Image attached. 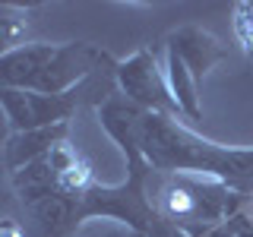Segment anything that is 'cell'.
<instances>
[{"mask_svg":"<svg viewBox=\"0 0 253 237\" xmlns=\"http://www.w3.org/2000/svg\"><path fill=\"white\" fill-rule=\"evenodd\" d=\"M136 142L146 161L158 174H196L225 184L241 199L253 202V149H231L206 139L196 130L168 114L142 111Z\"/></svg>","mask_w":253,"mask_h":237,"instance_id":"cell-1","label":"cell"},{"mask_svg":"<svg viewBox=\"0 0 253 237\" xmlns=\"http://www.w3.org/2000/svg\"><path fill=\"white\" fill-rule=\"evenodd\" d=\"M149 199L155 212L187 237H209L221 221L244 212L247 199L231 193L225 184L196 174H152Z\"/></svg>","mask_w":253,"mask_h":237,"instance_id":"cell-2","label":"cell"},{"mask_svg":"<svg viewBox=\"0 0 253 237\" xmlns=\"http://www.w3.org/2000/svg\"><path fill=\"white\" fill-rule=\"evenodd\" d=\"M114 82L124 98H130L136 108L152 111V114H168V117H184L180 108L174 105L165 70H158L155 51L139 47L126 60H114Z\"/></svg>","mask_w":253,"mask_h":237,"instance_id":"cell-3","label":"cell"},{"mask_svg":"<svg viewBox=\"0 0 253 237\" xmlns=\"http://www.w3.org/2000/svg\"><path fill=\"white\" fill-rule=\"evenodd\" d=\"M83 89L85 85H76L73 92H63V95H38V92H26V89H0V108H3L13 133L44 130V126L70 123V117L76 114Z\"/></svg>","mask_w":253,"mask_h":237,"instance_id":"cell-4","label":"cell"},{"mask_svg":"<svg viewBox=\"0 0 253 237\" xmlns=\"http://www.w3.org/2000/svg\"><path fill=\"white\" fill-rule=\"evenodd\" d=\"M165 47H171L180 60L187 63V70L193 73L196 82H203L215 63H221L228 57L225 44H218V38L212 32H206L200 26H180L165 35Z\"/></svg>","mask_w":253,"mask_h":237,"instance_id":"cell-5","label":"cell"},{"mask_svg":"<svg viewBox=\"0 0 253 237\" xmlns=\"http://www.w3.org/2000/svg\"><path fill=\"white\" fill-rule=\"evenodd\" d=\"M57 54V44L47 41H26L22 47L3 54L0 57V89H32L42 70L51 63V57Z\"/></svg>","mask_w":253,"mask_h":237,"instance_id":"cell-6","label":"cell"},{"mask_svg":"<svg viewBox=\"0 0 253 237\" xmlns=\"http://www.w3.org/2000/svg\"><path fill=\"white\" fill-rule=\"evenodd\" d=\"M70 136V123H57V126H44V130H29V133H13L10 139H6V149H3V168L6 171H19L26 168V164L38 161V158H44L51 152L54 146H60V142H67Z\"/></svg>","mask_w":253,"mask_h":237,"instance_id":"cell-7","label":"cell"},{"mask_svg":"<svg viewBox=\"0 0 253 237\" xmlns=\"http://www.w3.org/2000/svg\"><path fill=\"white\" fill-rule=\"evenodd\" d=\"M165 79H168V89H171V98L174 105L180 108V114L187 120H203V108H200V95H196V79L193 73L187 70V63L171 51L165 47Z\"/></svg>","mask_w":253,"mask_h":237,"instance_id":"cell-8","label":"cell"},{"mask_svg":"<svg viewBox=\"0 0 253 237\" xmlns=\"http://www.w3.org/2000/svg\"><path fill=\"white\" fill-rule=\"evenodd\" d=\"M26 32H29V10L0 3V57L26 44L22 41Z\"/></svg>","mask_w":253,"mask_h":237,"instance_id":"cell-9","label":"cell"},{"mask_svg":"<svg viewBox=\"0 0 253 237\" xmlns=\"http://www.w3.org/2000/svg\"><path fill=\"white\" fill-rule=\"evenodd\" d=\"M231 29L241 51L253 60V3L250 0H237L231 6Z\"/></svg>","mask_w":253,"mask_h":237,"instance_id":"cell-10","label":"cell"},{"mask_svg":"<svg viewBox=\"0 0 253 237\" xmlns=\"http://www.w3.org/2000/svg\"><path fill=\"white\" fill-rule=\"evenodd\" d=\"M13 136V130H10V120H6V114H3V108H0V161H3V149H6V139Z\"/></svg>","mask_w":253,"mask_h":237,"instance_id":"cell-11","label":"cell"},{"mask_svg":"<svg viewBox=\"0 0 253 237\" xmlns=\"http://www.w3.org/2000/svg\"><path fill=\"white\" fill-rule=\"evenodd\" d=\"M0 237H26V234H22V228L16 221H3L0 225Z\"/></svg>","mask_w":253,"mask_h":237,"instance_id":"cell-12","label":"cell"},{"mask_svg":"<svg viewBox=\"0 0 253 237\" xmlns=\"http://www.w3.org/2000/svg\"><path fill=\"white\" fill-rule=\"evenodd\" d=\"M250 205H253V202H250Z\"/></svg>","mask_w":253,"mask_h":237,"instance_id":"cell-13","label":"cell"}]
</instances>
